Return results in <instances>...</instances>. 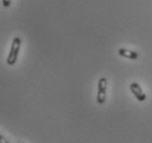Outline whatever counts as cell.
Masks as SVG:
<instances>
[{"label": "cell", "mask_w": 152, "mask_h": 143, "mask_svg": "<svg viewBox=\"0 0 152 143\" xmlns=\"http://www.w3.org/2000/svg\"><path fill=\"white\" fill-rule=\"evenodd\" d=\"M20 47H21V39L19 36H15L11 43V47H10V52L8 54L7 57V64L12 66L17 63L18 60V55L20 52Z\"/></svg>", "instance_id": "obj_1"}, {"label": "cell", "mask_w": 152, "mask_h": 143, "mask_svg": "<svg viewBox=\"0 0 152 143\" xmlns=\"http://www.w3.org/2000/svg\"><path fill=\"white\" fill-rule=\"evenodd\" d=\"M106 95H107V79L105 77L98 80L97 85V96H96V101L99 105H103L106 101Z\"/></svg>", "instance_id": "obj_2"}, {"label": "cell", "mask_w": 152, "mask_h": 143, "mask_svg": "<svg viewBox=\"0 0 152 143\" xmlns=\"http://www.w3.org/2000/svg\"><path fill=\"white\" fill-rule=\"evenodd\" d=\"M130 91L132 93V95L137 98L139 101H145L147 99V95L143 91V89L140 87V85L138 83H131L130 84Z\"/></svg>", "instance_id": "obj_3"}, {"label": "cell", "mask_w": 152, "mask_h": 143, "mask_svg": "<svg viewBox=\"0 0 152 143\" xmlns=\"http://www.w3.org/2000/svg\"><path fill=\"white\" fill-rule=\"evenodd\" d=\"M118 54L121 57H126V58H129V60H137L139 54L134 51H130L127 49H119L118 50Z\"/></svg>", "instance_id": "obj_4"}, {"label": "cell", "mask_w": 152, "mask_h": 143, "mask_svg": "<svg viewBox=\"0 0 152 143\" xmlns=\"http://www.w3.org/2000/svg\"><path fill=\"white\" fill-rule=\"evenodd\" d=\"M2 4L4 8H9L11 4V0H2Z\"/></svg>", "instance_id": "obj_5"}, {"label": "cell", "mask_w": 152, "mask_h": 143, "mask_svg": "<svg viewBox=\"0 0 152 143\" xmlns=\"http://www.w3.org/2000/svg\"><path fill=\"white\" fill-rule=\"evenodd\" d=\"M0 143H9V142H8V140L6 139L4 136L0 134Z\"/></svg>", "instance_id": "obj_6"}]
</instances>
